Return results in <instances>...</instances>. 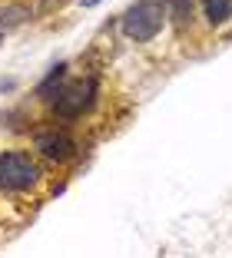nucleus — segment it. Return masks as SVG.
<instances>
[{
  "label": "nucleus",
  "mask_w": 232,
  "mask_h": 258,
  "mask_svg": "<svg viewBox=\"0 0 232 258\" xmlns=\"http://www.w3.org/2000/svg\"><path fill=\"white\" fill-rule=\"evenodd\" d=\"M166 10L176 20V27H189L193 20V0H166Z\"/></svg>",
  "instance_id": "6"
},
{
  "label": "nucleus",
  "mask_w": 232,
  "mask_h": 258,
  "mask_svg": "<svg viewBox=\"0 0 232 258\" xmlns=\"http://www.w3.org/2000/svg\"><path fill=\"white\" fill-rule=\"evenodd\" d=\"M202 10H206V20L219 27L232 17V0H202Z\"/></svg>",
  "instance_id": "5"
},
{
  "label": "nucleus",
  "mask_w": 232,
  "mask_h": 258,
  "mask_svg": "<svg viewBox=\"0 0 232 258\" xmlns=\"http://www.w3.org/2000/svg\"><path fill=\"white\" fill-rule=\"evenodd\" d=\"M93 99H97V80H93V76H86V80H70V83L57 86L53 116H57V119H80V116L93 106Z\"/></svg>",
  "instance_id": "3"
},
{
  "label": "nucleus",
  "mask_w": 232,
  "mask_h": 258,
  "mask_svg": "<svg viewBox=\"0 0 232 258\" xmlns=\"http://www.w3.org/2000/svg\"><path fill=\"white\" fill-rule=\"evenodd\" d=\"M166 17H169L166 0H140V4H133V7L123 14V23H120L123 37L133 40V43H150V40L163 30Z\"/></svg>",
  "instance_id": "2"
},
{
  "label": "nucleus",
  "mask_w": 232,
  "mask_h": 258,
  "mask_svg": "<svg viewBox=\"0 0 232 258\" xmlns=\"http://www.w3.org/2000/svg\"><path fill=\"white\" fill-rule=\"evenodd\" d=\"M40 185H43V169L30 152H0V196H30Z\"/></svg>",
  "instance_id": "1"
},
{
  "label": "nucleus",
  "mask_w": 232,
  "mask_h": 258,
  "mask_svg": "<svg viewBox=\"0 0 232 258\" xmlns=\"http://www.w3.org/2000/svg\"><path fill=\"white\" fill-rule=\"evenodd\" d=\"M33 146H37V152L47 156L50 162H67V159L76 156V143L63 133V129H43V133H37Z\"/></svg>",
  "instance_id": "4"
}]
</instances>
